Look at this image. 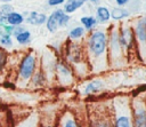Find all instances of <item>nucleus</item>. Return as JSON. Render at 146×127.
I'll list each match as a JSON object with an SVG mask.
<instances>
[{
  "label": "nucleus",
  "instance_id": "nucleus-1",
  "mask_svg": "<svg viewBox=\"0 0 146 127\" xmlns=\"http://www.w3.org/2000/svg\"><path fill=\"white\" fill-rule=\"evenodd\" d=\"M84 51L90 66V72L99 73L107 69L108 61V33L96 29L89 32L86 39Z\"/></svg>",
  "mask_w": 146,
  "mask_h": 127
},
{
  "label": "nucleus",
  "instance_id": "nucleus-2",
  "mask_svg": "<svg viewBox=\"0 0 146 127\" xmlns=\"http://www.w3.org/2000/svg\"><path fill=\"white\" fill-rule=\"evenodd\" d=\"M112 114L114 127H132L131 101L125 96H119L112 101Z\"/></svg>",
  "mask_w": 146,
  "mask_h": 127
},
{
  "label": "nucleus",
  "instance_id": "nucleus-3",
  "mask_svg": "<svg viewBox=\"0 0 146 127\" xmlns=\"http://www.w3.org/2000/svg\"><path fill=\"white\" fill-rule=\"evenodd\" d=\"M39 66L40 62L38 56L33 51L25 53L17 66V84L23 87L27 86Z\"/></svg>",
  "mask_w": 146,
  "mask_h": 127
},
{
  "label": "nucleus",
  "instance_id": "nucleus-4",
  "mask_svg": "<svg viewBox=\"0 0 146 127\" xmlns=\"http://www.w3.org/2000/svg\"><path fill=\"white\" fill-rule=\"evenodd\" d=\"M123 48L120 41V29L113 26L108 31V61L112 65H120L123 59Z\"/></svg>",
  "mask_w": 146,
  "mask_h": 127
},
{
  "label": "nucleus",
  "instance_id": "nucleus-5",
  "mask_svg": "<svg viewBox=\"0 0 146 127\" xmlns=\"http://www.w3.org/2000/svg\"><path fill=\"white\" fill-rule=\"evenodd\" d=\"M89 127H114L112 110L100 104L97 105L90 111Z\"/></svg>",
  "mask_w": 146,
  "mask_h": 127
},
{
  "label": "nucleus",
  "instance_id": "nucleus-6",
  "mask_svg": "<svg viewBox=\"0 0 146 127\" xmlns=\"http://www.w3.org/2000/svg\"><path fill=\"white\" fill-rule=\"evenodd\" d=\"M55 78L62 86H70L73 84L75 72L71 64L65 58H58L55 69Z\"/></svg>",
  "mask_w": 146,
  "mask_h": 127
},
{
  "label": "nucleus",
  "instance_id": "nucleus-7",
  "mask_svg": "<svg viewBox=\"0 0 146 127\" xmlns=\"http://www.w3.org/2000/svg\"><path fill=\"white\" fill-rule=\"evenodd\" d=\"M132 127H146V101L136 97L131 101Z\"/></svg>",
  "mask_w": 146,
  "mask_h": 127
},
{
  "label": "nucleus",
  "instance_id": "nucleus-8",
  "mask_svg": "<svg viewBox=\"0 0 146 127\" xmlns=\"http://www.w3.org/2000/svg\"><path fill=\"white\" fill-rule=\"evenodd\" d=\"M25 23L33 25V26H41L46 24L48 16L44 13L40 11H25Z\"/></svg>",
  "mask_w": 146,
  "mask_h": 127
},
{
  "label": "nucleus",
  "instance_id": "nucleus-9",
  "mask_svg": "<svg viewBox=\"0 0 146 127\" xmlns=\"http://www.w3.org/2000/svg\"><path fill=\"white\" fill-rule=\"evenodd\" d=\"M135 32L131 27H121L120 29V41L122 45V48L124 51L129 50L132 46V42L135 41Z\"/></svg>",
  "mask_w": 146,
  "mask_h": 127
},
{
  "label": "nucleus",
  "instance_id": "nucleus-10",
  "mask_svg": "<svg viewBox=\"0 0 146 127\" xmlns=\"http://www.w3.org/2000/svg\"><path fill=\"white\" fill-rule=\"evenodd\" d=\"M58 127H81L72 111L66 110L58 118Z\"/></svg>",
  "mask_w": 146,
  "mask_h": 127
},
{
  "label": "nucleus",
  "instance_id": "nucleus-11",
  "mask_svg": "<svg viewBox=\"0 0 146 127\" xmlns=\"http://www.w3.org/2000/svg\"><path fill=\"white\" fill-rule=\"evenodd\" d=\"M63 11H64L63 8L62 9L58 8V9L52 10L51 14L48 16L47 22H46V29H47V31L49 33H55L59 29V26H58V18H59V16L62 15Z\"/></svg>",
  "mask_w": 146,
  "mask_h": 127
},
{
  "label": "nucleus",
  "instance_id": "nucleus-12",
  "mask_svg": "<svg viewBox=\"0 0 146 127\" xmlns=\"http://www.w3.org/2000/svg\"><path fill=\"white\" fill-rule=\"evenodd\" d=\"M48 81V77H47V73L44 72V70L42 69L41 64L40 66L38 68V70L35 71V73L33 74V77L31 78V81H30V85L34 88H39V87H43Z\"/></svg>",
  "mask_w": 146,
  "mask_h": 127
},
{
  "label": "nucleus",
  "instance_id": "nucleus-13",
  "mask_svg": "<svg viewBox=\"0 0 146 127\" xmlns=\"http://www.w3.org/2000/svg\"><path fill=\"white\" fill-rule=\"evenodd\" d=\"M135 37H136V41H138V45L140 47L143 46L144 49H146V25L144 18L137 22L135 29Z\"/></svg>",
  "mask_w": 146,
  "mask_h": 127
},
{
  "label": "nucleus",
  "instance_id": "nucleus-14",
  "mask_svg": "<svg viewBox=\"0 0 146 127\" xmlns=\"http://www.w3.org/2000/svg\"><path fill=\"white\" fill-rule=\"evenodd\" d=\"M104 87V84L102 80L99 79H94L90 80L89 82H87V85L83 88V94L84 95H92V94H97L99 93Z\"/></svg>",
  "mask_w": 146,
  "mask_h": 127
},
{
  "label": "nucleus",
  "instance_id": "nucleus-15",
  "mask_svg": "<svg viewBox=\"0 0 146 127\" xmlns=\"http://www.w3.org/2000/svg\"><path fill=\"white\" fill-rule=\"evenodd\" d=\"M86 32L87 31L82 25H75L68 31V34H67L68 40L73 41V42H78V41H80V40H82L84 38Z\"/></svg>",
  "mask_w": 146,
  "mask_h": 127
},
{
  "label": "nucleus",
  "instance_id": "nucleus-16",
  "mask_svg": "<svg viewBox=\"0 0 146 127\" xmlns=\"http://www.w3.org/2000/svg\"><path fill=\"white\" fill-rule=\"evenodd\" d=\"M15 41L19 45V46H29L32 41V33L30 30L24 29L23 31H21L19 33L14 35Z\"/></svg>",
  "mask_w": 146,
  "mask_h": 127
},
{
  "label": "nucleus",
  "instance_id": "nucleus-17",
  "mask_svg": "<svg viewBox=\"0 0 146 127\" xmlns=\"http://www.w3.org/2000/svg\"><path fill=\"white\" fill-rule=\"evenodd\" d=\"M95 17L97 18L98 24H105L112 18L111 11L108 10L107 7H104V6H98L96 8V16Z\"/></svg>",
  "mask_w": 146,
  "mask_h": 127
},
{
  "label": "nucleus",
  "instance_id": "nucleus-18",
  "mask_svg": "<svg viewBox=\"0 0 146 127\" xmlns=\"http://www.w3.org/2000/svg\"><path fill=\"white\" fill-rule=\"evenodd\" d=\"M25 23V15L18 11H11L10 14H8L7 17V24L13 25V26H19L23 25Z\"/></svg>",
  "mask_w": 146,
  "mask_h": 127
},
{
  "label": "nucleus",
  "instance_id": "nucleus-19",
  "mask_svg": "<svg viewBox=\"0 0 146 127\" xmlns=\"http://www.w3.org/2000/svg\"><path fill=\"white\" fill-rule=\"evenodd\" d=\"M80 23L86 29L87 32H91V31L96 30V26L98 24V21H97V18L95 16L86 15V16H82L80 18Z\"/></svg>",
  "mask_w": 146,
  "mask_h": 127
},
{
  "label": "nucleus",
  "instance_id": "nucleus-20",
  "mask_svg": "<svg viewBox=\"0 0 146 127\" xmlns=\"http://www.w3.org/2000/svg\"><path fill=\"white\" fill-rule=\"evenodd\" d=\"M83 5H84V1L82 0H66L65 3L63 5V9L66 14L71 15L75 13L78 9H80Z\"/></svg>",
  "mask_w": 146,
  "mask_h": 127
},
{
  "label": "nucleus",
  "instance_id": "nucleus-21",
  "mask_svg": "<svg viewBox=\"0 0 146 127\" xmlns=\"http://www.w3.org/2000/svg\"><path fill=\"white\" fill-rule=\"evenodd\" d=\"M129 13L123 9V8H120V7H116V8H113L112 11H111V17L114 19V21H120V19H123L125 17H128Z\"/></svg>",
  "mask_w": 146,
  "mask_h": 127
},
{
  "label": "nucleus",
  "instance_id": "nucleus-22",
  "mask_svg": "<svg viewBox=\"0 0 146 127\" xmlns=\"http://www.w3.org/2000/svg\"><path fill=\"white\" fill-rule=\"evenodd\" d=\"M14 46V37L10 34H6L3 33L0 37V47L2 48H11Z\"/></svg>",
  "mask_w": 146,
  "mask_h": 127
},
{
  "label": "nucleus",
  "instance_id": "nucleus-23",
  "mask_svg": "<svg viewBox=\"0 0 146 127\" xmlns=\"http://www.w3.org/2000/svg\"><path fill=\"white\" fill-rule=\"evenodd\" d=\"M8 64V53L5 48L0 47V73L5 70Z\"/></svg>",
  "mask_w": 146,
  "mask_h": 127
},
{
  "label": "nucleus",
  "instance_id": "nucleus-24",
  "mask_svg": "<svg viewBox=\"0 0 146 127\" xmlns=\"http://www.w3.org/2000/svg\"><path fill=\"white\" fill-rule=\"evenodd\" d=\"M38 126V119L33 116V117H29L25 120L21 121L16 127H36Z\"/></svg>",
  "mask_w": 146,
  "mask_h": 127
},
{
  "label": "nucleus",
  "instance_id": "nucleus-25",
  "mask_svg": "<svg viewBox=\"0 0 146 127\" xmlns=\"http://www.w3.org/2000/svg\"><path fill=\"white\" fill-rule=\"evenodd\" d=\"M70 21H71L70 15H68V14H66L65 11H63V13H62V15H60V16H59V18H58V26H59L60 29L66 27V26L68 25Z\"/></svg>",
  "mask_w": 146,
  "mask_h": 127
},
{
  "label": "nucleus",
  "instance_id": "nucleus-26",
  "mask_svg": "<svg viewBox=\"0 0 146 127\" xmlns=\"http://www.w3.org/2000/svg\"><path fill=\"white\" fill-rule=\"evenodd\" d=\"M0 10L8 15V14H10L11 11H14V7H13L10 3H1V5H0Z\"/></svg>",
  "mask_w": 146,
  "mask_h": 127
},
{
  "label": "nucleus",
  "instance_id": "nucleus-27",
  "mask_svg": "<svg viewBox=\"0 0 146 127\" xmlns=\"http://www.w3.org/2000/svg\"><path fill=\"white\" fill-rule=\"evenodd\" d=\"M66 0H47V5L49 7H58L65 3Z\"/></svg>",
  "mask_w": 146,
  "mask_h": 127
},
{
  "label": "nucleus",
  "instance_id": "nucleus-28",
  "mask_svg": "<svg viewBox=\"0 0 146 127\" xmlns=\"http://www.w3.org/2000/svg\"><path fill=\"white\" fill-rule=\"evenodd\" d=\"M15 27H16V26H13V25H9V24H5V25H2L3 33H6V34H10V35L14 34Z\"/></svg>",
  "mask_w": 146,
  "mask_h": 127
},
{
  "label": "nucleus",
  "instance_id": "nucleus-29",
  "mask_svg": "<svg viewBox=\"0 0 146 127\" xmlns=\"http://www.w3.org/2000/svg\"><path fill=\"white\" fill-rule=\"evenodd\" d=\"M7 17H8V15L0 10V24H1V25L7 24Z\"/></svg>",
  "mask_w": 146,
  "mask_h": 127
},
{
  "label": "nucleus",
  "instance_id": "nucleus-30",
  "mask_svg": "<svg viewBox=\"0 0 146 127\" xmlns=\"http://www.w3.org/2000/svg\"><path fill=\"white\" fill-rule=\"evenodd\" d=\"M128 1L129 0H115V2H116L117 6H124L125 3H128Z\"/></svg>",
  "mask_w": 146,
  "mask_h": 127
},
{
  "label": "nucleus",
  "instance_id": "nucleus-31",
  "mask_svg": "<svg viewBox=\"0 0 146 127\" xmlns=\"http://www.w3.org/2000/svg\"><path fill=\"white\" fill-rule=\"evenodd\" d=\"M13 0H0V2L1 3H10Z\"/></svg>",
  "mask_w": 146,
  "mask_h": 127
},
{
  "label": "nucleus",
  "instance_id": "nucleus-32",
  "mask_svg": "<svg viewBox=\"0 0 146 127\" xmlns=\"http://www.w3.org/2000/svg\"><path fill=\"white\" fill-rule=\"evenodd\" d=\"M3 34V29H2V25L0 24V37Z\"/></svg>",
  "mask_w": 146,
  "mask_h": 127
},
{
  "label": "nucleus",
  "instance_id": "nucleus-33",
  "mask_svg": "<svg viewBox=\"0 0 146 127\" xmlns=\"http://www.w3.org/2000/svg\"><path fill=\"white\" fill-rule=\"evenodd\" d=\"M90 2H92V3H95V5H97L98 2H99V0H89Z\"/></svg>",
  "mask_w": 146,
  "mask_h": 127
},
{
  "label": "nucleus",
  "instance_id": "nucleus-34",
  "mask_svg": "<svg viewBox=\"0 0 146 127\" xmlns=\"http://www.w3.org/2000/svg\"><path fill=\"white\" fill-rule=\"evenodd\" d=\"M82 1H84V2H87V1H89V0H82Z\"/></svg>",
  "mask_w": 146,
  "mask_h": 127
},
{
  "label": "nucleus",
  "instance_id": "nucleus-35",
  "mask_svg": "<svg viewBox=\"0 0 146 127\" xmlns=\"http://www.w3.org/2000/svg\"><path fill=\"white\" fill-rule=\"evenodd\" d=\"M144 21H145V25H146V18H144Z\"/></svg>",
  "mask_w": 146,
  "mask_h": 127
}]
</instances>
